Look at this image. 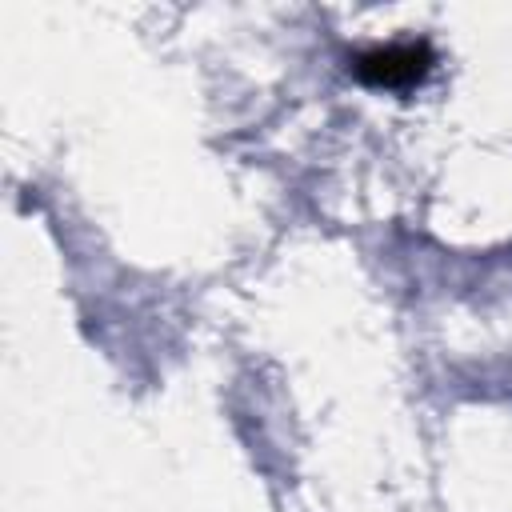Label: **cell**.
<instances>
[{"instance_id": "1", "label": "cell", "mask_w": 512, "mask_h": 512, "mask_svg": "<svg viewBox=\"0 0 512 512\" xmlns=\"http://www.w3.org/2000/svg\"><path fill=\"white\" fill-rule=\"evenodd\" d=\"M436 64V52L428 40H404V44H380L352 60V76L368 88H412L420 84Z\"/></svg>"}]
</instances>
